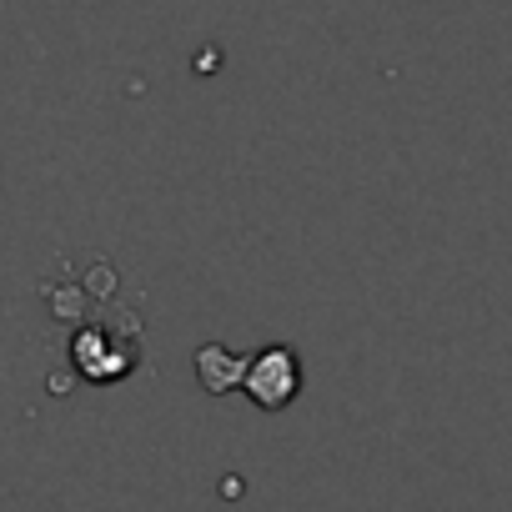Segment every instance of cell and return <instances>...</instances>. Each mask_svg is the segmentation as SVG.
<instances>
[{"instance_id":"3957f363","label":"cell","mask_w":512,"mask_h":512,"mask_svg":"<svg viewBox=\"0 0 512 512\" xmlns=\"http://www.w3.org/2000/svg\"><path fill=\"white\" fill-rule=\"evenodd\" d=\"M71 357H76V372L91 377V382H116V377H126V372L136 367V352H131V347H111V342H101L96 332L76 337Z\"/></svg>"},{"instance_id":"7a4b0ae2","label":"cell","mask_w":512,"mask_h":512,"mask_svg":"<svg viewBox=\"0 0 512 512\" xmlns=\"http://www.w3.org/2000/svg\"><path fill=\"white\" fill-rule=\"evenodd\" d=\"M246 367H251V352H231L226 342H206L196 352V377L211 397H226V392L246 387Z\"/></svg>"},{"instance_id":"6da1fadb","label":"cell","mask_w":512,"mask_h":512,"mask_svg":"<svg viewBox=\"0 0 512 512\" xmlns=\"http://www.w3.org/2000/svg\"><path fill=\"white\" fill-rule=\"evenodd\" d=\"M241 392H246L256 407H262V412H282V407H292L297 392H302V357H297V347H287V342L256 347Z\"/></svg>"}]
</instances>
